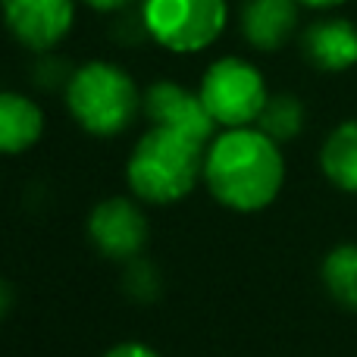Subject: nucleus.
Listing matches in <instances>:
<instances>
[{
  "label": "nucleus",
  "mask_w": 357,
  "mask_h": 357,
  "mask_svg": "<svg viewBox=\"0 0 357 357\" xmlns=\"http://www.w3.org/2000/svg\"><path fill=\"white\" fill-rule=\"evenodd\" d=\"M201 100L216 126L226 129H245L257 123L260 110L266 104V82L241 56H222L204 73L201 79Z\"/></svg>",
  "instance_id": "5"
},
{
  "label": "nucleus",
  "mask_w": 357,
  "mask_h": 357,
  "mask_svg": "<svg viewBox=\"0 0 357 357\" xmlns=\"http://www.w3.org/2000/svg\"><path fill=\"white\" fill-rule=\"evenodd\" d=\"M320 167L335 188L357 191V119H348L329 132L320 151Z\"/></svg>",
  "instance_id": "12"
},
{
  "label": "nucleus",
  "mask_w": 357,
  "mask_h": 357,
  "mask_svg": "<svg viewBox=\"0 0 357 357\" xmlns=\"http://www.w3.org/2000/svg\"><path fill=\"white\" fill-rule=\"evenodd\" d=\"M66 104L75 123L98 138L126 132L142 110V94L126 69L94 60L79 66L66 82Z\"/></svg>",
  "instance_id": "3"
},
{
  "label": "nucleus",
  "mask_w": 357,
  "mask_h": 357,
  "mask_svg": "<svg viewBox=\"0 0 357 357\" xmlns=\"http://www.w3.org/2000/svg\"><path fill=\"white\" fill-rule=\"evenodd\" d=\"M257 129L270 135L273 142H291L304 129V107L295 94H273L266 98L264 110L257 116Z\"/></svg>",
  "instance_id": "14"
},
{
  "label": "nucleus",
  "mask_w": 357,
  "mask_h": 357,
  "mask_svg": "<svg viewBox=\"0 0 357 357\" xmlns=\"http://www.w3.org/2000/svg\"><path fill=\"white\" fill-rule=\"evenodd\" d=\"M226 0H144L148 35L173 54L204 50L226 29Z\"/></svg>",
  "instance_id": "4"
},
{
  "label": "nucleus",
  "mask_w": 357,
  "mask_h": 357,
  "mask_svg": "<svg viewBox=\"0 0 357 357\" xmlns=\"http://www.w3.org/2000/svg\"><path fill=\"white\" fill-rule=\"evenodd\" d=\"M10 304H13V289H10V282H3V279H0V320L6 317Z\"/></svg>",
  "instance_id": "18"
},
{
  "label": "nucleus",
  "mask_w": 357,
  "mask_h": 357,
  "mask_svg": "<svg viewBox=\"0 0 357 357\" xmlns=\"http://www.w3.org/2000/svg\"><path fill=\"white\" fill-rule=\"evenodd\" d=\"M285 178L279 144L260 129H226L204 154V182L229 210L254 213L276 201Z\"/></svg>",
  "instance_id": "1"
},
{
  "label": "nucleus",
  "mask_w": 357,
  "mask_h": 357,
  "mask_svg": "<svg viewBox=\"0 0 357 357\" xmlns=\"http://www.w3.org/2000/svg\"><path fill=\"white\" fill-rule=\"evenodd\" d=\"M104 357H160V354L151 351V348L142 345V342H123V345L110 348Z\"/></svg>",
  "instance_id": "16"
},
{
  "label": "nucleus",
  "mask_w": 357,
  "mask_h": 357,
  "mask_svg": "<svg viewBox=\"0 0 357 357\" xmlns=\"http://www.w3.org/2000/svg\"><path fill=\"white\" fill-rule=\"evenodd\" d=\"M323 285L339 307L357 314V245H339L323 260Z\"/></svg>",
  "instance_id": "13"
},
{
  "label": "nucleus",
  "mask_w": 357,
  "mask_h": 357,
  "mask_svg": "<svg viewBox=\"0 0 357 357\" xmlns=\"http://www.w3.org/2000/svg\"><path fill=\"white\" fill-rule=\"evenodd\" d=\"M304 56L323 73H342L357 63V29L348 19H320L301 38Z\"/></svg>",
  "instance_id": "10"
},
{
  "label": "nucleus",
  "mask_w": 357,
  "mask_h": 357,
  "mask_svg": "<svg viewBox=\"0 0 357 357\" xmlns=\"http://www.w3.org/2000/svg\"><path fill=\"white\" fill-rule=\"evenodd\" d=\"M126 289L132 291L135 298H154L157 295V273L151 264L144 260H135L126 273Z\"/></svg>",
  "instance_id": "15"
},
{
  "label": "nucleus",
  "mask_w": 357,
  "mask_h": 357,
  "mask_svg": "<svg viewBox=\"0 0 357 357\" xmlns=\"http://www.w3.org/2000/svg\"><path fill=\"white\" fill-rule=\"evenodd\" d=\"M126 176L142 201L176 204L195 188L197 176H204V144L151 126L132 148Z\"/></svg>",
  "instance_id": "2"
},
{
  "label": "nucleus",
  "mask_w": 357,
  "mask_h": 357,
  "mask_svg": "<svg viewBox=\"0 0 357 357\" xmlns=\"http://www.w3.org/2000/svg\"><path fill=\"white\" fill-rule=\"evenodd\" d=\"M85 3L100 13H116V10H126L129 3H135V0H85Z\"/></svg>",
  "instance_id": "17"
},
{
  "label": "nucleus",
  "mask_w": 357,
  "mask_h": 357,
  "mask_svg": "<svg viewBox=\"0 0 357 357\" xmlns=\"http://www.w3.org/2000/svg\"><path fill=\"white\" fill-rule=\"evenodd\" d=\"M298 29V0H245L241 35L257 50H279Z\"/></svg>",
  "instance_id": "9"
},
{
  "label": "nucleus",
  "mask_w": 357,
  "mask_h": 357,
  "mask_svg": "<svg viewBox=\"0 0 357 357\" xmlns=\"http://www.w3.org/2000/svg\"><path fill=\"white\" fill-rule=\"evenodd\" d=\"M0 10L16 41L31 50H50L73 29L75 0H0Z\"/></svg>",
  "instance_id": "7"
},
{
  "label": "nucleus",
  "mask_w": 357,
  "mask_h": 357,
  "mask_svg": "<svg viewBox=\"0 0 357 357\" xmlns=\"http://www.w3.org/2000/svg\"><path fill=\"white\" fill-rule=\"evenodd\" d=\"M88 238L110 260H138L148 245V216L126 197H107L88 216Z\"/></svg>",
  "instance_id": "6"
},
{
  "label": "nucleus",
  "mask_w": 357,
  "mask_h": 357,
  "mask_svg": "<svg viewBox=\"0 0 357 357\" xmlns=\"http://www.w3.org/2000/svg\"><path fill=\"white\" fill-rule=\"evenodd\" d=\"M298 3L310 6V10H329V6H339V3H345V0H298Z\"/></svg>",
  "instance_id": "19"
},
{
  "label": "nucleus",
  "mask_w": 357,
  "mask_h": 357,
  "mask_svg": "<svg viewBox=\"0 0 357 357\" xmlns=\"http://www.w3.org/2000/svg\"><path fill=\"white\" fill-rule=\"evenodd\" d=\"M44 135V113L31 98L0 91V154H22Z\"/></svg>",
  "instance_id": "11"
},
{
  "label": "nucleus",
  "mask_w": 357,
  "mask_h": 357,
  "mask_svg": "<svg viewBox=\"0 0 357 357\" xmlns=\"http://www.w3.org/2000/svg\"><path fill=\"white\" fill-rule=\"evenodd\" d=\"M144 113L151 116V123L160 129L178 132V135L191 138L197 144L213 142V116L207 113L201 94L188 91V88L176 85V82H157L144 94Z\"/></svg>",
  "instance_id": "8"
}]
</instances>
